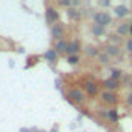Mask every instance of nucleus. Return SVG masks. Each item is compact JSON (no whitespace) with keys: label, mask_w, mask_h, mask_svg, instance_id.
Instances as JSON below:
<instances>
[{"label":"nucleus","mask_w":132,"mask_h":132,"mask_svg":"<svg viewBox=\"0 0 132 132\" xmlns=\"http://www.w3.org/2000/svg\"><path fill=\"white\" fill-rule=\"evenodd\" d=\"M69 61H70V64H76L79 59H78V56H76V54H73V56H70V57H69Z\"/></svg>","instance_id":"f3484780"},{"label":"nucleus","mask_w":132,"mask_h":132,"mask_svg":"<svg viewBox=\"0 0 132 132\" xmlns=\"http://www.w3.org/2000/svg\"><path fill=\"white\" fill-rule=\"evenodd\" d=\"M84 90H86V93H87V95L95 96V95H98L100 87H98V84H96V82H93V81H86V82H84Z\"/></svg>","instance_id":"20e7f679"},{"label":"nucleus","mask_w":132,"mask_h":132,"mask_svg":"<svg viewBox=\"0 0 132 132\" xmlns=\"http://www.w3.org/2000/svg\"><path fill=\"white\" fill-rule=\"evenodd\" d=\"M124 106L126 107H129V109H132V90L126 95V100H124Z\"/></svg>","instance_id":"4468645a"},{"label":"nucleus","mask_w":132,"mask_h":132,"mask_svg":"<svg viewBox=\"0 0 132 132\" xmlns=\"http://www.w3.org/2000/svg\"><path fill=\"white\" fill-rule=\"evenodd\" d=\"M87 54L95 56V54H100V53H98V50H96L95 47H92V45H90V47H87Z\"/></svg>","instance_id":"dca6fc26"},{"label":"nucleus","mask_w":132,"mask_h":132,"mask_svg":"<svg viewBox=\"0 0 132 132\" xmlns=\"http://www.w3.org/2000/svg\"><path fill=\"white\" fill-rule=\"evenodd\" d=\"M101 101L106 104V106H112V107H115L117 104H118V95L115 93V92H107V90H104L103 93H101Z\"/></svg>","instance_id":"f03ea898"},{"label":"nucleus","mask_w":132,"mask_h":132,"mask_svg":"<svg viewBox=\"0 0 132 132\" xmlns=\"http://www.w3.org/2000/svg\"><path fill=\"white\" fill-rule=\"evenodd\" d=\"M67 51H69V53H70L72 56H73V54H76V53L79 51V42H76V40H75V42H72V44L69 45Z\"/></svg>","instance_id":"9b49d317"},{"label":"nucleus","mask_w":132,"mask_h":132,"mask_svg":"<svg viewBox=\"0 0 132 132\" xmlns=\"http://www.w3.org/2000/svg\"><path fill=\"white\" fill-rule=\"evenodd\" d=\"M93 19H95V23L101 25V27H109L112 23V16L107 13V11H100V13H95L93 14Z\"/></svg>","instance_id":"f257e3e1"},{"label":"nucleus","mask_w":132,"mask_h":132,"mask_svg":"<svg viewBox=\"0 0 132 132\" xmlns=\"http://www.w3.org/2000/svg\"><path fill=\"white\" fill-rule=\"evenodd\" d=\"M92 33H93L96 37H101V36L106 33V28L101 27V25H98V23H93V25H92Z\"/></svg>","instance_id":"1a4fd4ad"},{"label":"nucleus","mask_w":132,"mask_h":132,"mask_svg":"<svg viewBox=\"0 0 132 132\" xmlns=\"http://www.w3.org/2000/svg\"><path fill=\"white\" fill-rule=\"evenodd\" d=\"M124 48H126V51H127L129 54H132V37H129V39L124 42Z\"/></svg>","instance_id":"2eb2a0df"},{"label":"nucleus","mask_w":132,"mask_h":132,"mask_svg":"<svg viewBox=\"0 0 132 132\" xmlns=\"http://www.w3.org/2000/svg\"><path fill=\"white\" fill-rule=\"evenodd\" d=\"M107 118H109L110 121L117 123V121L120 120V113H118V110H117V109H110V110H107Z\"/></svg>","instance_id":"9d476101"},{"label":"nucleus","mask_w":132,"mask_h":132,"mask_svg":"<svg viewBox=\"0 0 132 132\" xmlns=\"http://www.w3.org/2000/svg\"><path fill=\"white\" fill-rule=\"evenodd\" d=\"M129 87H130V90H132V78H130V82H129Z\"/></svg>","instance_id":"a211bd4d"},{"label":"nucleus","mask_w":132,"mask_h":132,"mask_svg":"<svg viewBox=\"0 0 132 132\" xmlns=\"http://www.w3.org/2000/svg\"><path fill=\"white\" fill-rule=\"evenodd\" d=\"M130 27H132V23L120 22V23L117 25V34H118L120 37H124L126 34H129V33H130Z\"/></svg>","instance_id":"423d86ee"},{"label":"nucleus","mask_w":132,"mask_h":132,"mask_svg":"<svg viewBox=\"0 0 132 132\" xmlns=\"http://www.w3.org/2000/svg\"><path fill=\"white\" fill-rule=\"evenodd\" d=\"M123 75H124V73H123L120 69H112V70H110V78H112V79H115V81H118Z\"/></svg>","instance_id":"f8f14e48"},{"label":"nucleus","mask_w":132,"mask_h":132,"mask_svg":"<svg viewBox=\"0 0 132 132\" xmlns=\"http://www.w3.org/2000/svg\"><path fill=\"white\" fill-rule=\"evenodd\" d=\"M69 96H70V100L75 101V103H82V101H84V93H82L81 90H78V89H73Z\"/></svg>","instance_id":"6e6552de"},{"label":"nucleus","mask_w":132,"mask_h":132,"mask_svg":"<svg viewBox=\"0 0 132 132\" xmlns=\"http://www.w3.org/2000/svg\"><path fill=\"white\" fill-rule=\"evenodd\" d=\"M113 13L118 19H123L129 14V8L126 5H117V6H113Z\"/></svg>","instance_id":"0eeeda50"},{"label":"nucleus","mask_w":132,"mask_h":132,"mask_svg":"<svg viewBox=\"0 0 132 132\" xmlns=\"http://www.w3.org/2000/svg\"><path fill=\"white\" fill-rule=\"evenodd\" d=\"M104 51L110 56V57H115V59H121V48L118 45H113V44H107L104 47Z\"/></svg>","instance_id":"7ed1b4c3"},{"label":"nucleus","mask_w":132,"mask_h":132,"mask_svg":"<svg viewBox=\"0 0 132 132\" xmlns=\"http://www.w3.org/2000/svg\"><path fill=\"white\" fill-rule=\"evenodd\" d=\"M103 87H104L107 92H115V90L120 89V81H115V79H112V78H107V79L103 81Z\"/></svg>","instance_id":"39448f33"},{"label":"nucleus","mask_w":132,"mask_h":132,"mask_svg":"<svg viewBox=\"0 0 132 132\" xmlns=\"http://www.w3.org/2000/svg\"><path fill=\"white\" fill-rule=\"evenodd\" d=\"M98 57H100V61H101L103 64H109V62H110V56H109L106 51L100 53V54H98Z\"/></svg>","instance_id":"ddd939ff"}]
</instances>
